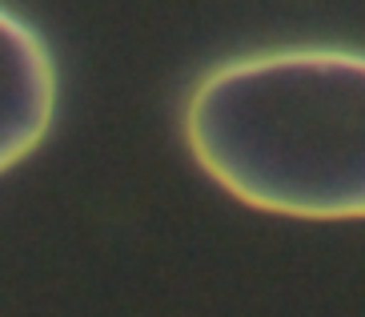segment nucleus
I'll list each match as a JSON object with an SVG mask.
<instances>
[{
	"instance_id": "f03ea898",
	"label": "nucleus",
	"mask_w": 365,
	"mask_h": 317,
	"mask_svg": "<svg viewBox=\"0 0 365 317\" xmlns=\"http://www.w3.org/2000/svg\"><path fill=\"white\" fill-rule=\"evenodd\" d=\"M56 64L44 36L0 9V173L21 165L53 129Z\"/></svg>"
},
{
	"instance_id": "f257e3e1",
	"label": "nucleus",
	"mask_w": 365,
	"mask_h": 317,
	"mask_svg": "<svg viewBox=\"0 0 365 317\" xmlns=\"http://www.w3.org/2000/svg\"><path fill=\"white\" fill-rule=\"evenodd\" d=\"M185 145L249 209L297 221L365 217V56L281 49L205 73Z\"/></svg>"
}]
</instances>
